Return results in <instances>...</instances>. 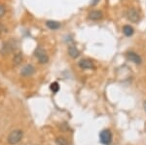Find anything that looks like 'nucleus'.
<instances>
[{
    "label": "nucleus",
    "mask_w": 146,
    "mask_h": 145,
    "mask_svg": "<svg viewBox=\"0 0 146 145\" xmlns=\"http://www.w3.org/2000/svg\"><path fill=\"white\" fill-rule=\"evenodd\" d=\"M34 56L41 64H45L49 62L48 55H47V53L45 52V50H44L43 48H41V47H37V48L35 49Z\"/></svg>",
    "instance_id": "1"
},
{
    "label": "nucleus",
    "mask_w": 146,
    "mask_h": 145,
    "mask_svg": "<svg viewBox=\"0 0 146 145\" xmlns=\"http://www.w3.org/2000/svg\"><path fill=\"white\" fill-rule=\"evenodd\" d=\"M23 136V132L21 130H15L9 134L8 136V143L9 144H17L22 140Z\"/></svg>",
    "instance_id": "2"
},
{
    "label": "nucleus",
    "mask_w": 146,
    "mask_h": 145,
    "mask_svg": "<svg viewBox=\"0 0 146 145\" xmlns=\"http://www.w3.org/2000/svg\"><path fill=\"white\" fill-rule=\"evenodd\" d=\"M112 132L109 130H103L100 134V141L103 145H110L112 142Z\"/></svg>",
    "instance_id": "3"
},
{
    "label": "nucleus",
    "mask_w": 146,
    "mask_h": 145,
    "mask_svg": "<svg viewBox=\"0 0 146 145\" xmlns=\"http://www.w3.org/2000/svg\"><path fill=\"white\" fill-rule=\"evenodd\" d=\"M126 16H127V19L131 23H136L139 22L140 20V16L138 14V12L135 10V8H131L127 11L126 13Z\"/></svg>",
    "instance_id": "4"
},
{
    "label": "nucleus",
    "mask_w": 146,
    "mask_h": 145,
    "mask_svg": "<svg viewBox=\"0 0 146 145\" xmlns=\"http://www.w3.org/2000/svg\"><path fill=\"white\" fill-rule=\"evenodd\" d=\"M126 58L127 60H129L131 62H133L135 64H141V62H142L140 56L135 52H128L126 54Z\"/></svg>",
    "instance_id": "5"
},
{
    "label": "nucleus",
    "mask_w": 146,
    "mask_h": 145,
    "mask_svg": "<svg viewBox=\"0 0 146 145\" xmlns=\"http://www.w3.org/2000/svg\"><path fill=\"white\" fill-rule=\"evenodd\" d=\"M78 65H79L80 68H82V69H93V68H95V64H94V62H92L91 60H89V58H83V60H81L78 62Z\"/></svg>",
    "instance_id": "6"
},
{
    "label": "nucleus",
    "mask_w": 146,
    "mask_h": 145,
    "mask_svg": "<svg viewBox=\"0 0 146 145\" xmlns=\"http://www.w3.org/2000/svg\"><path fill=\"white\" fill-rule=\"evenodd\" d=\"M34 72H35V68H34L33 65L27 64L22 69V71H21V75L23 76V77H29V76L33 75Z\"/></svg>",
    "instance_id": "7"
},
{
    "label": "nucleus",
    "mask_w": 146,
    "mask_h": 145,
    "mask_svg": "<svg viewBox=\"0 0 146 145\" xmlns=\"http://www.w3.org/2000/svg\"><path fill=\"white\" fill-rule=\"evenodd\" d=\"M103 18V14L101 11L98 10H93L89 13L88 15V19L91 21H100Z\"/></svg>",
    "instance_id": "8"
},
{
    "label": "nucleus",
    "mask_w": 146,
    "mask_h": 145,
    "mask_svg": "<svg viewBox=\"0 0 146 145\" xmlns=\"http://www.w3.org/2000/svg\"><path fill=\"white\" fill-rule=\"evenodd\" d=\"M46 26L51 30H58V28H60L62 24H60V23L56 22V21H47Z\"/></svg>",
    "instance_id": "9"
},
{
    "label": "nucleus",
    "mask_w": 146,
    "mask_h": 145,
    "mask_svg": "<svg viewBox=\"0 0 146 145\" xmlns=\"http://www.w3.org/2000/svg\"><path fill=\"white\" fill-rule=\"evenodd\" d=\"M68 55L72 58H77L80 56V51L75 46L68 47Z\"/></svg>",
    "instance_id": "10"
},
{
    "label": "nucleus",
    "mask_w": 146,
    "mask_h": 145,
    "mask_svg": "<svg viewBox=\"0 0 146 145\" xmlns=\"http://www.w3.org/2000/svg\"><path fill=\"white\" fill-rule=\"evenodd\" d=\"M123 33L126 35L127 37H131L135 33V29H133V27L131 26V25L126 24L123 26Z\"/></svg>",
    "instance_id": "11"
},
{
    "label": "nucleus",
    "mask_w": 146,
    "mask_h": 145,
    "mask_svg": "<svg viewBox=\"0 0 146 145\" xmlns=\"http://www.w3.org/2000/svg\"><path fill=\"white\" fill-rule=\"evenodd\" d=\"M23 62V54L22 53H18L17 55L14 56V58H13V62H14V65H19L21 62Z\"/></svg>",
    "instance_id": "12"
},
{
    "label": "nucleus",
    "mask_w": 146,
    "mask_h": 145,
    "mask_svg": "<svg viewBox=\"0 0 146 145\" xmlns=\"http://www.w3.org/2000/svg\"><path fill=\"white\" fill-rule=\"evenodd\" d=\"M56 145H68L67 140L62 136H58V138L56 139Z\"/></svg>",
    "instance_id": "13"
},
{
    "label": "nucleus",
    "mask_w": 146,
    "mask_h": 145,
    "mask_svg": "<svg viewBox=\"0 0 146 145\" xmlns=\"http://www.w3.org/2000/svg\"><path fill=\"white\" fill-rule=\"evenodd\" d=\"M50 89L53 93H58L60 91V85H58V82H54L50 85Z\"/></svg>",
    "instance_id": "14"
},
{
    "label": "nucleus",
    "mask_w": 146,
    "mask_h": 145,
    "mask_svg": "<svg viewBox=\"0 0 146 145\" xmlns=\"http://www.w3.org/2000/svg\"><path fill=\"white\" fill-rule=\"evenodd\" d=\"M6 13V7L3 4H0V19L3 18Z\"/></svg>",
    "instance_id": "15"
},
{
    "label": "nucleus",
    "mask_w": 146,
    "mask_h": 145,
    "mask_svg": "<svg viewBox=\"0 0 146 145\" xmlns=\"http://www.w3.org/2000/svg\"><path fill=\"white\" fill-rule=\"evenodd\" d=\"M98 1H100V0H92V3H91V5H92V6H96V4L98 3Z\"/></svg>",
    "instance_id": "16"
},
{
    "label": "nucleus",
    "mask_w": 146,
    "mask_h": 145,
    "mask_svg": "<svg viewBox=\"0 0 146 145\" xmlns=\"http://www.w3.org/2000/svg\"><path fill=\"white\" fill-rule=\"evenodd\" d=\"M143 107H144V109H145V111H146V100L144 101V103H143Z\"/></svg>",
    "instance_id": "17"
}]
</instances>
